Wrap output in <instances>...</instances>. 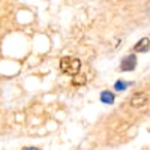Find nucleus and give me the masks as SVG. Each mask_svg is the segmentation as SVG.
Here are the masks:
<instances>
[{
    "label": "nucleus",
    "mask_w": 150,
    "mask_h": 150,
    "mask_svg": "<svg viewBox=\"0 0 150 150\" xmlns=\"http://www.w3.org/2000/svg\"><path fill=\"white\" fill-rule=\"evenodd\" d=\"M128 87H129V83H128V81H117V83L114 84V89H116V90H119V92L126 90Z\"/></svg>",
    "instance_id": "0eeeda50"
},
{
    "label": "nucleus",
    "mask_w": 150,
    "mask_h": 150,
    "mask_svg": "<svg viewBox=\"0 0 150 150\" xmlns=\"http://www.w3.org/2000/svg\"><path fill=\"white\" fill-rule=\"evenodd\" d=\"M146 101H147L146 95H143V93H138V95H135V96L132 98L131 104H132L134 107H141V105H144V104H146Z\"/></svg>",
    "instance_id": "7ed1b4c3"
},
{
    "label": "nucleus",
    "mask_w": 150,
    "mask_h": 150,
    "mask_svg": "<svg viewBox=\"0 0 150 150\" xmlns=\"http://www.w3.org/2000/svg\"><path fill=\"white\" fill-rule=\"evenodd\" d=\"M149 50V38H143V39L135 45V51L137 53H143Z\"/></svg>",
    "instance_id": "20e7f679"
},
{
    "label": "nucleus",
    "mask_w": 150,
    "mask_h": 150,
    "mask_svg": "<svg viewBox=\"0 0 150 150\" xmlns=\"http://www.w3.org/2000/svg\"><path fill=\"white\" fill-rule=\"evenodd\" d=\"M81 68V62L78 59H72V57H63L60 60V71L66 74V75H74L80 72Z\"/></svg>",
    "instance_id": "f257e3e1"
},
{
    "label": "nucleus",
    "mask_w": 150,
    "mask_h": 150,
    "mask_svg": "<svg viewBox=\"0 0 150 150\" xmlns=\"http://www.w3.org/2000/svg\"><path fill=\"white\" fill-rule=\"evenodd\" d=\"M101 101L104 104H112L114 102V95H112L111 92H108V90H105V92L101 93Z\"/></svg>",
    "instance_id": "39448f33"
},
{
    "label": "nucleus",
    "mask_w": 150,
    "mask_h": 150,
    "mask_svg": "<svg viewBox=\"0 0 150 150\" xmlns=\"http://www.w3.org/2000/svg\"><path fill=\"white\" fill-rule=\"evenodd\" d=\"M23 150H39V149H36V147H24Z\"/></svg>",
    "instance_id": "6e6552de"
},
{
    "label": "nucleus",
    "mask_w": 150,
    "mask_h": 150,
    "mask_svg": "<svg viewBox=\"0 0 150 150\" xmlns=\"http://www.w3.org/2000/svg\"><path fill=\"white\" fill-rule=\"evenodd\" d=\"M86 83V77L84 75H80V74H75L74 77H72V84L74 86H81Z\"/></svg>",
    "instance_id": "423d86ee"
},
{
    "label": "nucleus",
    "mask_w": 150,
    "mask_h": 150,
    "mask_svg": "<svg viewBox=\"0 0 150 150\" xmlns=\"http://www.w3.org/2000/svg\"><path fill=\"white\" fill-rule=\"evenodd\" d=\"M135 66H137V57H135L134 54H131V56H126V57L122 60L120 69L126 72V71H132Z\"/></svg>",
    "instance_id": "f03ea898"
}]
</instances>
